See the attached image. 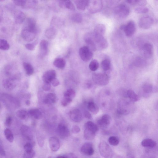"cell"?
Wrapping results in <instances>:
<instances>
[{
	"mask_svg": "<svg viewBox=\"0 0 158 158\" xmlns=\"http://www.w3.org/2000/svg\"><path fill=\"white\" fill-rule=\"evenodd\" d=\"M23 66L27 75H30L33 74L34 72V69L32 66L30 64L24 62Z\"/></svg>",
	"mask_w": 158,
	"mask_h": 158,
	"instance_id": "obj_35",
	"label": "cell"
},
{
	"mask_svg": "<svg viewBox=\"0 0 158 158\" xmlns=\"http://www.w3.org/2000/svg\"><path fill=\"white\" fill-rule=\"evenodd\" d=\"M99 66V64L96 60H93L91 61L89 65L90 69L93 71L97 70Z\"/></svg>",
	"mask_w": 158,
	"mask_h": 158,
	"instance_id": "obj_41",
	"label": "cell"
},
{
	"mask_svg": "<svg viewBox=\"0 0 158 158\" xmlns=\"http://www.w3.org/2000/svg\"><path fill=\"white\" fill-rule=\"evenodd\" d=\"M101 66L105 71L109 70L111 68V62L110 60L106 59L103 60L101 63Z\"/></svg>",
	"mask_w": 158,
	"mask_h": 158,
	"instance_id": "obj_36",
	"label": "cell"
},
{
	"mask_svg": "<svg viewBox=\"0 0 158 158\" xmlns=\"http://www.w3.org/2000/svg\"><path fill=\"white\" fill-rule=\"evenodd\" d=\"M17 116L20 118L25 119L28 117V114L27 112L24 110H19L17 112Z\"/></svg>",
	"mask_w": 158,
	"mask_h": 158,
	"instance_id": "obj_45",
	"label": "cell"
},
{
	"mask_svg": "<svg viewBox=\"0 0 158 158\" xmlns=\"http://www.w3.org/2000/svg\"><path fill=\"white\" fill-rule=\"evenodd\" d=\"M77 9L81 10H85L88 7L89 1L87 0H78L74 1Z\"/></svg>",
	"mask_w": 158,
	"mask_h": 158,
	"instance_id": "obj_24",
	"label": "cell"
},
{
	"mask_svg": "<svg viewBox=\"0 0 158 158\" xmlns=\"http://www.w3.org/2000/svg\"><path fill=\"white\" fill-rule=\"evenodd\" d=\"M143 90L145 93L149 94L155 90L153 86L149 84H145L143 87Z\"/></svg>",
	"mask_w": 158,
	"mask_h": 158,
	"instance_id": "obj_40",
	"label": "cell"
},
{
	"mask_svg": "<svg viewBox=\"0 0 158 158\" xmlns=\"http://www.w3.org/2000/svg\"><path fill=\"white\" fill-rule=\"evenodd\" d=\"M109 143L111 145L116 146L119 143V140L118 138L115 136L110 137L108 139Z\"/></svg>",
	"mask_w": 158,
	"mask_h": 158,
	"instance_id": "obj_44",
	"label": "cell"
},
{
	"mask_svg": "<svg viewBox=\"0 0 158 158\" xmlns=\"http://www.w3.org/2000/svg\"><path fill=\"white\" fill-rule=\"evenodd\" d=\"M52 84L54 86H56L59 84V81L57 79L55 78L51 82Z\"/></svg>",
	"mask_w": 158,
	"mask_h": 158,
	"instance_id": "obj_55",
	"label": "cell"
},
{
	"mask_svg": "<svg viewBox=\"0 0 158 158\" xmlns=\"http://www.w3.org/2000/svg\"><path fill=\"white\" fill-rule=\"evenodd\" d=\"M80 151L83 154L88 156H91L94 153L93 144L90 142L83 144L80 148Z\"/></svg>",
	"mask_w": 158,
	"mask_h": 158,
	"instance_id": "obj_11",
	"label": "cell"
},
{
	"mask_svg": "<svg viewBox=\"0 0 158 158\" xmlns=\"http://www.w3.org/2000/svg\"><path fill=\"white\" fill-rule=\"evenodd\" d=\"M153 23V19L152 17L149 16H145L140 19L139 24L141 28L146 29L150 28Z\"/></svg>",
	"mask_w": 158,
	"mask_h": 158,
	"instance_id": "obj_7",
	"label": "cell"
},
{
	"mask_svg": "<svg viewBox=\"0 0 158 158\" xmlns=\"http://www.w3.org/2000/svg\"><path fill=\"white\" fill-rule=\"evenodd\" d=\"M48 51V43L45 40H42L40 44V55L43 57L47 54Z\"/></svg>",
	"mask_w": 158,
	"mask_h": 158,
	"instance_id": "obj_21",
	"label": "cell"
},
{
	"mask_svg": "<svg viewBox=\"0 0 158 158\" xmlns=\"http://www.w3.org/2000/svg\"><path fill=\"white\" fill-rule=\"evenodd\" d=\"M143 158H153L151 157H149L147 156H144Z\"/></svg>",
	"mask_w": 158,
	"mask_h": 158,
	"instance_id": "obj_63",
	"label": "cell"
},
{
	"mask_svg": "<svg viewBox=\"0 0 158 158\" xmlns=\"http://www.w3.org/2000/svg\"><path fill=\"white\" fill-rule=\"evenodd\" d=\"M12 118L10 116L7 117L5 121V125L7 127H10L12 123Z\"/></svg>",
	"mask_w": 158,
	"mask_h": 158,
	"instance_id": "obj_53",
	"label": "cell"
},
{
	"mask_svg": "<svg viewBox=\"0 0 158 158\" xmlns=\"http://www.w3.org/2000/svg\"><path fill=\"white\" fill-rule=\"evenodd\" d=\"M67 156L68 158H77L76 155L73 153L68 154Z\"/></svg>",
	"mask_w": 158,
	"mask_h": 158,
	"instance_id": "obj_58",
	"label": "cell"
},
{
	"mask_svg": "<svg viewBox=\"0 0 158 158\" xmlns=\"http://www.w3.org/2000/svg\"><path fill=\"white\" fill-rule=\"evenodd\" d=\"M126 1L131 5L144 6L147 3V1L144 0H128Z\"/></svg>",
	"mask_w": 158,
	"mask_h": 158,
	"instance_id": "obj_34",
	"label": "cell"
},
{
	"mask_svg": "<svg viewBox=\"0 0 158 158\" xmlns=\"http://www.w3.org/2000/svg\"><path fill=\"white\" fill-rule=\"evenodd\" d=\"M96 133L95 132L91 129L85 128L84 132V137L87 140H92L94 139Z\"/></svg>",
	"mask_w": 158,
	"mask_h": 158,
	"instance_id": "obj_27",
	"label": "cell"
},
{
	"mask_svg": "<svg viewBox=\"0 0 158 158\" xmlns=\"http://www.w3.org/2000/svg\"><path fill=\"white\" fill-rule=\"evenodd\" d=\"M36 33L25 29H23L21 32V36L23 39L27 42L33 41L35 38Z\"/></svg>",
	"mask_w": 158,
	"mask_h": 158,
	"instance_id": "obj_14",
	"label": "cell"
},
{
	"mask_svg": "<svg viewBox=\"0 0 158 158\" xmlns=\"http://www.w3.org/2000/svg\"><path fill=\"white\" fill-rule=\"evenodd\" d=\"M56 158H68L67 156H58Z\"/></svg>",
	"mask_w": 158,
	"mask_h": 158,
	"instance_id": "obj_61",
	"label": "cell"
},
{
	"mask_svg": "<svg viewBox=\"0 0 158 158\" xmlns=\"http://www.w3.org/2000/svg\"><path fill=\"white\" fill-rule=\"evenodd\" d=\"M57 132L59 136L62 139L67 138L70 135L69 128L63 123H60L58 125L57 128Z\"/></svg>",
	"mask_w": 158,
	"mask_h": 158,
	"instance_id": "obj_9",
	"label": "cell"
},
{
	"mask_svg": "<svg viewBox=\"0 0 158 158\" xmlns=\"http://www.w3.org/2000/svg\"><path fill=\"white\" fill-rule=\"evenodd\" d=\"M115 15L120 19H124L127 17L130 13V9L126 5L120 4L117 6L114 10Z\"/></svg>",
	"mask_w": 158,
	"mask_h": 158,
	"instance_id": "obj_3",
	"label": "cell"
},
{
	"mask_svg": "<svg viewBox=\"0 0 158 158\" xmlns=\"http://www.w3.org/2000/svg\"><path fill=\"white\" fill-rule=\"evenodd\" d=\"M98 148L100 154L103 158H112L113 156V151L105 141H102L100 143Z\"/></svg>",
	"mask_w": 158,
	"mask_h": 158,
	"instance_id": "obj_1",
	"label": "cell"
},
{
	"mask_svg": "<svg viewBox=\"0 0 158 158\" xmlns=\"http://www.w3.org/2000/svg\"><path fill=\"white\" fill-rule=\"evenodd\" d=\"M127 158H135L134 155L132 153H130L127 155Z\"/></svg>",
	"mask_w": 158,
	"mask_h": 158,
	"instance_id": "obj_60",
	"label": "cell"
},
{
	"mask_svg": "<svg viewBox=\"0 0 158 158\" xmlns=\"http://www.w3.org/2000/svg\"><path fill=\"white\" fill-rule=\"evenodd\" d=\"M72 20L77 23H81L82 20V18L81 14L78 13L73 14L71 17Z\"/></svg>",
	"mask_w": 158,
	"mask_h": 158,
	"instance_id": "obj_43",
	"label": "cell"
},
{
	"mask_svg": "<svg viewBox=\"0 0 158 158\" xmlns=\"http://www.w3.org/2000/svg\"><path fill=\"white\" fill-rule=\"evenodd\" d=\"M51 88L50 83H45L43 86V89L45 91L49 90Z\"/></svg>",
	"mask_w": 158,
	"mask_h": 158,
	"instance_id": "obj_54",
	"label": "cell"
},
{
	"mask_svg": "<svg viewBox=\"0 0 158 158\" xmlns=\"http://www.w3.org/2000/svg\"><path fill=\"white\" fill-rule=\"evenodd\" d=\"M87 106L88 110L94 114H97L99 111V107L93 101L89 102L88 103Z\"/></svg>",
	"mask_w": 158,
	"mask_h": 158,
	"instance_id": "obj_30",
	"label": "cell"
},
{
	"mask_svg": "<svg viewBox=\"0 0 158 158\" xmlns=\"http://www.w3.org/2000/svg\"><path fill=\"white\" fill-rule=\"evenodd\" d=\"M56 101V97L52 93H50L47 94L44 99V102L46 104H50L54 103Z\"/></svg>",
	"mask_w": 158,
	"mask_h": 158,
	"instance_id": "obj_33",
	"label": "cell"
},
{
	"mask_svg": "<svg viewBox=\"0 0 158 158\" xmlns=\"http://www.w3.org/2000/svg\"><path fill=\"white\" fill-rule=\"evenodd\" d=\"M53 64L57 68L62 69L65 67L66 62L65 60L62 58H57L54 60Z\"/></svg>",
	"mask_w": 158,
	"mask_h": 158,
	"instance_id": "obj_29",
	"label": "cell"
},
{
	"mask_svg": "<svg viewBox=\"0 0 158 158\" xmlns=\"http://www.w3.org/2000/svg\"><path fill=\"white\" fill-rule=\"evenodd\" d=\"M10 45L7 41L4 39L0 38V49L7 50L9 49Z\"/></svg>",
	"mask_w": 158,
	"mask_h": 158,
	"instance_id": "obj_39",
	"label": "cell"
},
{
	"mask_svg": "<svg viewBox=\"0 0 158 158\" xmlns=\"http://www.w3.org/2000/svg\"><path fill=\"white\" fill-rule=\"evenodd\" d=\"M13 2L15 5L17 6L25 7L27 3V0H14L13 1Z\"/></svg>",
	"mask_w": 158,
	"mask_h": 158,
	"instance_id": "obj_48",
	"label": "cell"
},
{
	"mask_svg": "<svg viewBox=\"0 0 158 158\" xmlns=\"http://www.w3.org/2000/svg\"><path fill=\"white\" fill-rule=\"evenodd\" d=\"M2 98L5 103L9 107H17L19 105L18 100L10 95L3 94L2 95Z\"/></svg>",
	"mask_w": 158,
	"mask_h": 158,
	"instance_id": "obj_4",
	"label": "cell"
},
{
	"mask_svg": "<svg viewBox=\"0 0 158 158\" xmlns=\"http://www.w3.org/2000/svg\"><path fill=\"white\" fill-rule=\"evenodd\" d=\"M2 85L6 89L11 90L15 87V84L13 78H10L9 79H5L2 81Z\"/></svg>",
	"mask_w": 158,
	"mask_h": 158,
	"instance_id": "obj_25",
	"label": "cell"
},
{
	"mask_svg": "<svg viewBox=\"0 0 158 158\" xmlns=\"http://www.w3.org/2000/svg\"><path fill=\"white\" fill-rule=\"evenodd\" d=\"M111 121L110 117L108 114L103 115L97 121L98 125L101 127L106 128L108 126Z\"/></svg>",
	"mask_w": 158,
	"mask_h": 158,
	"instance_id": "obj_15",
	"label": "cell"
},
{
	"mask_svg": "<svg viewBox=\"0 0 158 158\" xmlns=\"http://www.w3.org/2000/svg\"><path fill=\"white\" fill-rule=\"evenodd\" d=\"M135 11L138 14H143L148 12L149 9L148 8L144 6H140L136 8Z\"/></svg>",
	"mask_w": 158,
	"mask_h": 158,
	"instance_id": "obj_46",
	"label": "cell"
},
{
	"mask_svg": "<svg viewBox=\"0 0 158 158\" xmlns=\"http://www.w3.org/2000/svg\"><path fill=\"white\" fill-rule=\"evenodd\" d=\"M127 95L132 102H136L139 99V97L135 92L132 90H128L127 92Z\"/></svg>",
	"mask_w": 158,
	"mask_h": 158,
	"instance_id": "obj_31",
	"label": "cell"
},
{
	"mask_svg": "<svg viewBox=\"0 0 158 158\" xmlns=\"http://www.w3.org/2000/svg\"><path fill=\"white\" fill-rule=\"evenodd\" d=\"M69 115L71 119L75 122H80L82 119V114L78 109H74L71 110Z\"/></svg>",
	"mask_w": 158,
	"mask_h": 158,
	"instance_id": "obj_16",
	"label": "cell"
},
{
	"mask_svg": "<svg viewBox=\"0 0 158 158\" xmlns=\"http://www.w3.org/2000/svg\"><path fill=\"white\" fill-rule=\"evenodd\" d=\"M85 116L87 118H91L92 117L91 114L88 111H86L84 113Z\"/></svg>",
	"mask_w": 158,
	"mask_h": 158,
	"instance_id": "obj_57",
	"label": "cell"
},
{
	"mask_svg": "<svg viewBox=\"0 0 158 158\" xmlns=\"http://www.w3.org/2000/svg\"><path fill=\"white\" fill-rule=\"evenodd\" d=\"M143 147L149 148H153L156 145V142L151 139L147 138L143 140L141 142Z\"/></svg>",
	"mask_w": 158,
	"mask_h": 158,
	"instance_id": "obj_26",
	"label": "cell"
},
{
	"mask_svg": "<svg viewBox=\"0 0 158 158\" xmlns=\"http://www.w3.org/2000/svg\"><path fill=\"white\" fill-rule=\"evenodd\" d=\"M106 31L105 26L102 24H100L97 25L95 27L94 33V37H97L103 36Z\"/></svg>",
	"mask_w": 158,
	"mask_h": 158,
	"instance_id": "obj_18",
	"label": "cell"
},
{
	"mask_svg": "<svg viewBox=\"0 0 158 158\" xmlns=\"http://www.w3.org/2000/svg\"><path fill=\"white\" fill-rule=\"evenodd\" d=\"M56 72L53 70H50L45 72L42 76V79L45 83H50L55 78Z\"/></svg>",
	"mask_w": 158,
	"mask_h": 158,
	"instance_id": "obj_13",
	"label": "cell"
},
{
	"mask_svg": "<svg viewBox=\"0 0 158 158\" xmlns=\"http://www.w3.org/2000/svg\"><path fill=\"white\" fill-rule=\"evenodd\" d=\"M50 149L53 152L57 151L60 148V143L59 139L55 137L50 138L49 140Z\"/></svg>",
	"mask_w": 158,
	"mask_h": 158,
	"instance_id": "obj_17",
	"label": "cell"
},
{
	"mask_svg": "<svg viewBox=\"0 0 158 158\" xmlns=\"http://www.w3.org/2000/svg\"><path fill=\"white\" fill-rule=\"evenodd\" d=\"M84 40L87 44V46L92 51L97 50V46L94 40L93 34L87 33L85 35Z\"/></svg>",
	"mask_w": 158,
	"mask_h": 158,
	"instance_id": "obj_8",
	"label": "cell"
},
{
	"mask_svg": "<svg viewBox=\"0 0 158 158\" xmlns=\"http://www.w3.org/2000/svg\"><path fill=\"white\" fill-rule=\"evenodd\" d=\"M38 141L40 146H43L44 144V140L42 137H39L38 138Z\"/></svg>",
	"mask_w": 158,
	"mask_h": 158,
	"instance_id": "obj_56",
	"label": "cell"
},
{
	"mask_svg": "<svg viewBox=\"0 0 158 158\" xmlns=\"http://www.w3.org/2000/svg\"><path fill=\"white\" fill-rule=\"evenodd\" d=\"M33 145L31 143L27 142L24 146V149L26 152H30L33 150Z\"/></svg>",
	"mask_w": 158,
	"mask_h": 158,
	"instance_id": "obj_49",
	"label": "cell"
},
{
	"mask_svg": "<svg viewBox=\"0 0 158 158\" xmlns=\"http://www.w3.org/2000/svg\"><path fill=\"white\" fill-rule=\"evenodd\" d=\"M35 155V152L33 150L30 152H25L24 154L23 158H33Z\"/></svg>",
	"mask_w": 158,
	"mask_h": 158,
	"instance_id": "obj_50",
	"label": "cell"
},
{
	"mask_svg": "<svg viewBox=\"0 0 158 158\" xmlns=\"http://www.w3.org/2000/svg\"><path fill=\"white\" fill-rule=\"evenodd\" d=\"M117 158H123L120 156H118Z\"/></svg>",
	"mask_w": 158,
	"mask_h": 158,
	"instance_id": "obj_64",
	"label": "cell"
},
{
	"mask_svg": "<svg viewBox=\"0 0 158 158\" xmlns=\"http://www.w3.org/2000/svg\"><path fill=\"white\" fill-rule=\"evenodd\" d=\"M84 128L90 129L96 133L98 130V126L92 121H88L84 125Z\"/></svg>",
	"mask_w": 158,
	"mask_h": 158,
	"instance_id": "obj_37",
	"label": "cell"
},
{
	"mask_svg": "<svg viewBox=\"0 0 158 158\" xmlns=\"http://www.w3.org/2000/svg\"><path fill=\"white\" fill-rule=\"evenodd\" d=\"M80 131V129L77 126L75 125L73 126L71 129L72 132L74 134H77Z\"/></svg>",
	"mask_w": 158,
	"mask_h": 158,
	"instance_id": "obj_52",
	"label": "cell"
},
{
	"mask_svg": "<svg viewBox=\"0 0 158 158\" xmlns=\"http://www.w3.org/2000/svg\"><path fill=\"white\" fill-rule=\"evenodd\" d=\"M26 16L25 14L20 10L16 11L14 15V19L16 24H22L25 19Z\"/></svg>",
	"mask_w": 158,
	"mask_h": 158,
	"instance_id": "obj_23",
	"label": "cell"
},
{
	"mask_svg": "<svg viewBox=\"0 0 158 158\" xmlns=\"http://www.w3.org/2000/svg\"><path fill=\"white\" fill-rule=\"evenodd\" d=\"M25 103L27 105H29L30 104V102L29 100H27L26 101Z\"/></svg>",
	"mask_w": 158,
	"mask_h": 158,
	"instance_id": "obj_62",
	"label": "cell"
},
{
	"mask_svg": "<svg viewBox=\"0 0 158 158\" xmlns=\"http://www.w3.org/2000/svg\"><path fill=\"white\" fill-rule=\"evenodd\" d=\"M57 34V31L54 27L52 26L48 28L45 31V36L48 39L54 38Z\"/></svg>",
	"mask_w": 158,
	"mask_h": 158,
	"instance_id": "obj_28",
	"label": "cell"
},
{
	"mask_svg": "<svg viewBox=\"0 0 158 158\" xmlns=\"http://www.w3.org/2000/svg\"><path fill=\"white\" fill-rule=\"evenodd\" d=\"M64 8H67L72 10H75V7L74 4L69 0L64 1Z\"/></svg>",
	"mask_w": 158,
	"mask_h": 158,
	"instance_id": "obj_47",
	"label": "cell"
},
{
	"mask_svg": "<svg viewBox=\"0 0 158 158\" xmlns=\"http://www.w3.org/2000/svg\"><path fill=\"white\" fill-rule=\"evenodd\" d=\"M94 82L96 84L100 85H105L109 82L108 76L106 73H93L92 76Z\"/></svg>",
	"mask_w": 158,
	"mask_h": 158,
	"instance_id": "obj_2",
	"label": "cell"
},
{
	"mask_svg": "<svg viewBox=\"0 0 158 158\" xmlns=\"http://www.w3.org/2000/svg\"><path fill=\"white\" fill-rule=\"evenodd\" d=\"M21 132L23 136L27 140L31 141L33 139V135L30 128L27 126L23 125L21 127Z\"/></svg>",
	"mask_w": 158,
	"mask_h": 158,
	"instance_id": "obj_22",
	"label": "cell"
},
{
	"mask_svg": "<svg viewBox=\"0 0 158 158\" xmlns=\"http://www.w3.org/2000/svg\"><path fill=\"white\" fill-rule=\"evenodd\" d=\"M79 54L82 60L85 62L89 60L93 56L92 51L87 46H84L80 48Z\"/></svg>",
	"mask_w": 158,
	"mask_h": 158,
	"instance_id": "obj_6",
	"label": "cell"
},
{
	"mask_svg": "<svg viewBox=\"0 0 158 158\" xmlns=\"http://www.w3.org/2000/svg\"><path fill=\"white\" fill-rule=\"evenodd\" d=\"M136 30V27L134 22L130 21L125 25L124 30L126 35L127 37H131L135 33Z\"/></svg>",
	"mask_w": 158,
	"mask_h": 158,
	"instance_id": "obj_12",
	"label": "cell"
},
{
	"mask_svg": "<svg viewBox=\"0 0 158 158\" xmlns=\"http://www.w3.org/2000/svg\"><path fill=\"white\" fill-rule=\"evenodd\" d=\"M5 153L4 149L0 145V155L2 156H5Z\"/></svg>",
	"mask_w": 158,
	"mask_h": 158,
	"instance_id": "obj_59",
	"label": "cell"
},
{
	"mask_svg": "<svg viewBox=\"0 0 158 158\" xmlns=\"http://www.w3.org/2000/svg\"><path fill=\"white\" fill-rule=\"evenodd\" d=\"M143 51L144 56L149 58L152 56L153 53V46L149 43H145L143 47Z\"/></svg>",
	"mask_w": 158,
	"mask_h": 158,
	"instance_id": "obj_20",
	"label": "cell"
},
{
	"mask_svg": "<svg viewBox=\"0 0 158 158\" xmlns=\"http://www.w3.org/2000/svg\"><path fill=\"white\" fill-rule=\"evenodd\" d=\"M24 29L37 33V28L35 19L32 17L27 18L26 20Z\"/></svg>",
	"mask_w": 158,
	"mask_h": 158,
	"instance_id": "obj_10",
	"label": "cell"
},
{
	"mask_svg": "<svg viewBox=\"0 0 158 158\" xmlns=\"http://www.w3.org/2000/svg\"><path fill=\"white\" fill-rule=\"evenodd\" d=\"M4 134L7 140L10 142H12L14 140V136L11 130L6 128L4 130Z\"/></svg>",
	"mask_w": 158,
	"mask_h": 158,
	"instance_id": "obj_38",
	"label": "cell"
},
{
	"mask_svg": "<svg viewBox=\"0 0 158 158\" xmlns=\"http://www.w3.org/2000/svg\"><path fill=\"white\" fill-rule=\"evenodd\" d=\"M29 114L36 119H40L42 117L41 111L38 109H31L28 111Z\"/></svg>",
	"mask_w": 158,
	"mask_h": 158,
	"instance_id": "obj_32",
	"label": "cell"
},
{
	"mask_svg": "<svg viewBox=\"0 0 158 158\" xmlns=\"http://www.w3.org/2000/svg\"><path fill=\"white\" fill-rule=\"evenodd\" d=\"M75 91L73 89H70L67 90L64 94V98L72 99L75 96Z\"/></svg>",
	"mask_w": 158,
	"mask_h": 158,
	"instance_id": "obj_42",
	"label": "cell"
},
{
	"mask_svg": "<svg viewBox=\"0 0 158 158\" xmlns=\"http://www.w3.org/2000/svg\"><path fill=\"white\" fill-rule=\"evenodd\" d=\"M89 13L95 14L100 11L103 7V3L101 0L89 1L88 7Z\"/></svg>",
	"mask_w": 158,
	"mask_h": 158,
	"instance_id": "obj_5",
	"label": "cell"
},
{
	"mask_svg": "<svg viewBox=\"0 0 158 158\" xmlns=\"http://www.w3.org/2000/svg\"><path fill=\"white\" fill-rule=\"evenodd\" d=\"M94 39L97 46L100 49H104L108 47L107 41L104 36L96 37Z\"/></svg>",
	"mask_w": 158,
	"mask_h": 158,
	"instance_id": "obj_19",
	"label": "cell"
},
{
	"mask_svg": "<svg viewBox=\"0 0 158 158\" xmlns=\"http://www.w3.org/2000/svg\"><path fill=\"white\" fill-rule=\"evenodd\" d=\"M25 46L27 49L30 51L34 50L35 48V45L32 44L28 43L26 44Z\"/></svg>",
	"mask_w": 158,
	"mask_h": 158,
	"instance_id": "obj_51",
	"label": "cell"
}]
</instances>
